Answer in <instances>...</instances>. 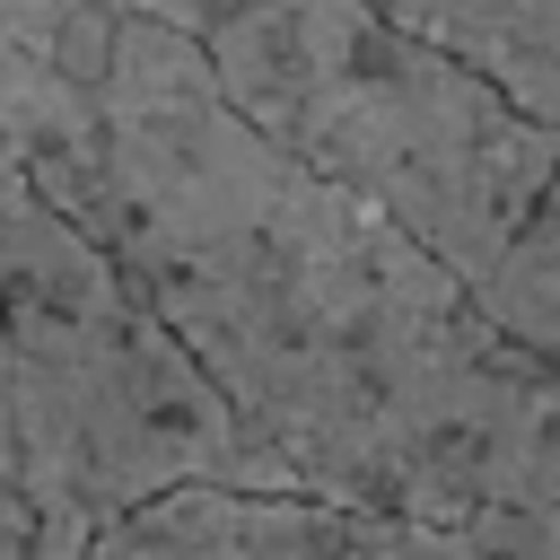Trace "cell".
Wrapping results in <instances>:
<instances>
[{"instance_id": "6da1fadb", "label": "cell", "mask_w": 560, "mask_h": 560, "mask_svg": "<svg viewBox=\"0 0 560 560\" xmlns=\"http://www.w3.org/2000/svg\"><path fill=\"white\" fill-rule=\"evenodd\" d=\"M0 149L289 499L560 516V385L402 228L254 140L131 0H0Z\"/></svg>"}, {"instance_id": "7a4b0ae2", "label": "cell", "mask_w": 560, "mask_h": 560, "mask_svg": "<svg viewBox=\"0 0 560 560\" xmlns=\"http://www.w3.org/2000/svg\"><path fill=\"white\" fill-rule=\"evenodd\" d=\"M184 35L219 105L315 184L402 228L464 298L490 280L534 192L560 166V131L525 122L499 88L376 18L368 0H131Z\"/></svg>"}, {"instance_id": "3957f363", "label": "cell", "mask_w": 560, "mask_h": 560, "mask_svg": "<svg viewBox=\"0 0 560 560\" xmlns=\"http://www.w3.org/2000/svg\"><path fill=\"white\" fill-rule=\"evenodd\" d=\"M184 481L280 490L114 262L0 149V560H79Z\"/></svg>"}, {"instance_id": "277c9868", "label": "cell", "mask_w": 560, "mask_h": 560, "mask_svg": "<svg viewBox=\"0 0 560 560\" xmlns=\"http://www.w3.org/2000/svg\"><path fill=\"white\" fill-rule=\"evenodd\" d=\"M79 560H560V516L402 525V516L315 508L289 490L184 481L131 516H114Z\"/></svg>"}, {"instance_id": "5b68a950", "label": "cell", "mask_w": 560, "mask_h": 560, "mask_svg": "<svg viewBox=\"0 0 560 560\" xmlns=\"http://www.w3.org/2000/svg\"><path fill=\"white\" fill-rule=\"evenodd\" d=\"M481 88H499L525 122L560 131V0H368Z\"/></svg>"}, {"instance_id": "8992f818", "label": "cell", "mask_w": 560, "mask_h": 560, "mask_svg": "<svg viewBox=\"0 0 560 560\" xmlns=\"http://www.w3.org/2000/svg\"><path fill=\"white\" fill-rule=\"evenodd\" d=\"M472 315L560 385V166L534 192V210L508 236V254L490 262V280L472 289Z\"/></svg>"}]
</instances>
